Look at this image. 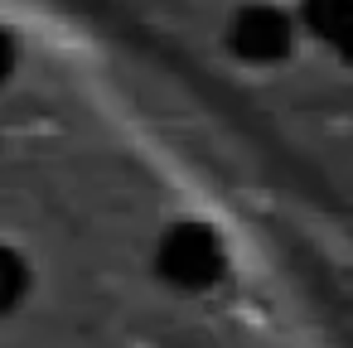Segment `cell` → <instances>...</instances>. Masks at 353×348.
Wrapping results in <instances>:
<instances>
[{"mask_svg":"<svg viewBox=\"0 0 353 348\" xmlns=\"http://www.w3.org/2000/svg\"><path fill=\"white\" fill-rule=\"evenodd\" d=\"M25 285H30V271H25V261H20L10 247H0V314L20 305Z\"/></svg>","mask_w":353,"mask_h":348,"instance_id":"6da1fadb","label":"cell"},{"mask_svg":"<svg viewBox=\"0 0 353 348\" xmlns=\"http://www.w3.org/2000/svg\"><path fill=\"white\" fill-rule=\"evenodd\" d=\"M10 68H15V39H10L6 30H0V83L10 78Z\"/></svg>","mask_w":353,"mask_h":348,"instance_id":"7a4b0ae2","label":"cell"}]
</instances>
